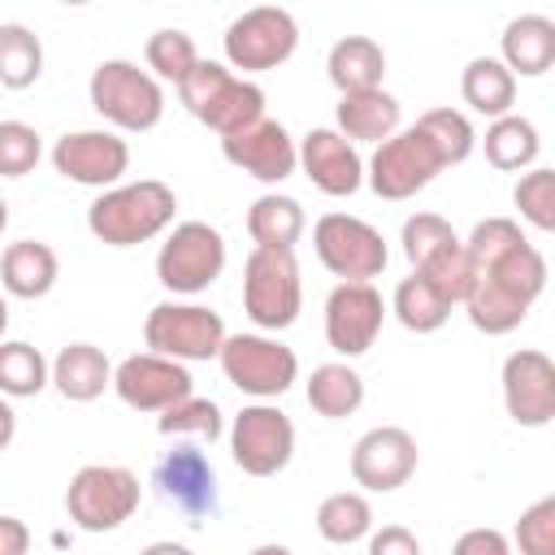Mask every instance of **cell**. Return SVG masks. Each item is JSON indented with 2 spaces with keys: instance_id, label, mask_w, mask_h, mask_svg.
<instances>
[{
  "instance_id": "32",
  "label": "cell",
  "mask_w": 555,
  "mask_h": 555,
  "mask_svg": "<svg viewBox=\"0 0 555 555\" xmlns=\"http://www.w3.org/2000/svg\"><path fill=\"white\" fill-rule=\"evenodd\" d=\"M451 308H455V304H451L429 278H421V273H408V278L395 286V299H390L395 321H399L403 330H412V334H434V330H442L447 317H451Z\"/></svg>"
},
{
  "instance_id": "19",
  "label": "cell",
  "mask_w": 555,
  "mask_h": 555,
  "mask_svg": "<svg viewBox=\"0 0 555 555\" xmlns=\"http://www.w3.org/2000/svg\"><path fill=\"white\" fill-rule=\"evenodd\" d=\"M503 408L525 429L555 421V360L546 351L520 347L503 360Z\"/></svg>"
},
{
  "instance_id": "46",
  "label": "cell",
  "mask_w": 555,
  "mask_h": 555,
  "mask_svg": "<svg viewBox=\"0 0 555 555\" xmlns=\"http://www.w3.org/2000/svg\"><path fill=\"white\" fill-rule=\"evenodd\" d=\"M139 555H195V551L182 546V542H147Z\"/></svg>"
},
{
  "instance_id": "29",
  "label": "cell",
  "mask_w": 555,
  "mask_h": 555,
  "mask_svg": "<svg viewBox=\"0 0 555 555\" xmlns=\"http://www.w3.org/2000/svg\"><path fill=\"white\" fill-rule=\"evenodd\" d=\"M460 95L473 113L481 117H507L516 104V78L507 74V65L499 56H473L460 74Z\"/></svg>"
},
{
  "instance_id": "18",
  "label": "cell",
  "mask_w": 555,
  "mask_h": 555,
  "mask_svg": "<svg viewBox=\"0 0 555 555\" xmlns=\"http://www.w3.org/2000/svg\"><path fill=\"white\" fill-rule=\"evenodd\" d=\"M416 464H421V451L403 425H373L351 447V477H356V486H364L373 494H390V490L408 486Z\"/></svg>"
},
{
  "instance_id": "35",
  "label": "cell",
  "mask_w": 555,
  "mask_h": 555,
  "mask_svg": "<svg viewBox=\"0 0 555 555\" xmlns=\"http://www.w3.org/2000/svg\"><path fill=\"white\" fill-rule=\"evenodd\" d=\"M52 382V364L39 347L13 338L0 343V399H35Z\"/></svg>"
},
{
  "instance_id": "8",
  "label": "cell",
  "mask_w": 555,
  "mask_h": 555,
  "mask_svg": "<svg viewBox=\"0 0 555 555\" xmlns=\"http://www.w3.org/2000/svg\"><path fill=\"white\" fill-rule=\"evenodd\" d=\"M217 360L225 382L251 395L256 403L282 399L299 377V356L269 334H225Z\"/></svg>"
},
{
  "instance_id": "47",
  "label": "cell",
  "mask_w": 555,
  "mask_h": 555,
  "mask_svg": "<svg viewBox=\"0 0 555 555\" xmlns=\"http://www.w3.org/2000/svg\"><path fill=\"white\" fill-rule=\"evenodd\" d=\"M251 555H295L291 546H282V542H264V546H256Z\"/></svg>"
},
{
  "instance_id": "25",
  "label": "cell",
  "mask_w": 555,
  "mask_h": 555,
  "mask_svg": "<svg viewBox=\"0 0 555 555\" xmlns=\"http://www.w3.org/2000/svg\"><path fill=\"white\" fill-rule=\"evenodd\" d=\"M56 273H61V260L39 238H17L0 256V286L13 299H43L56 286Z\"/></svg>"
},
{
  "instance_id": "10",
  "label": "cell",
  "mask_w": 555,
  "mask_h": 555,
  "mask_svg": "<svg viewBox=\"0 0 555 555\" xmlns=\"http://www.w3.org/2000/svg\"><path fill=\"white\" fill-rule=\"evenodd\" d=\"M312 251L343 282H373V278H382V269L390 260L382 230L369 225L364 217H351V212H325V217H317V225H312Z\"/></svg>"
},
{
  "instance_id": "31",
  "label": "cell",
  "mask_w": 555,
  "mask_h": 555,
  "mask_svg": "<svg viewBox=\"0 0 555 555\" xmlns=\"http://www.w3.org/2000/svg\"><path fill=\"white\" fill-rule=\"evenodd\" d=\"M486 160L503 173H520V169H533L538 152H542V139H538V126L520 113H507V117H494L486 126Z\"/></svg>"
},
{
  "instance_id": "4",
  "label": "cell",
  "mask_w": 555,
  "mask_h": 555,
  "mask_svg": "<svg viewBox=\"0 0 555 555\" xmlns=\"http://www.w3.org/2000/svg\"><path fill=\"white\" fill-rule=\"evenodd\" d=\"M87 95H91V108L108 126L130 130V134H143V130L160 126V117H165V91H160V82L147 69H139L134 61H126V56L100 61L91 69Z\"/></svg>"
},
{
  "instance_id": "39",
  "label": "cell",
  "mask_w": 555,
  "mask_h": 555,
  "mask_svg": "<svg viewBox=\"0 0 555 555\" xmlns=\"http://www.w3.org/2000/svg\"><path fill=\"white\" fill-rule=\"evenodd\" d=\"M512 204L533 230H555V169L533 165L529 173H520V182L512 186Z\"/></svg>"
},
{
  "instance_id": "6",
  "label": "cell",
  "mask_w": 555,
  "mask_h": 555,
  "mask_svg": "<svg viewBox=\"0 0 555 555\" xmlns=\"http://www.w3.org/2000/svg\"><path fill=\"white\" fill-rule=\"evenodd\" d=\"M304 308V282H299V260L295 251H264L251 247L243 260V312L260 330H286L299 321Z\"/></svg>"
},
{
  "instance_id": "20",
  "label": "cell",
  "mask_w": 555,
  "mask_h": 555,
  "mask_svg": "<svg viewBox=\"0 0 555 555\" xmlns=\"http://www.w3.org/2000/svg\"><path fill=\"white\" fill-rule=\"evenodd\" d=\"M221 156H225L234 169H243L247 178L269 182V186L286 182V178L299 169V147H295L291 130H286L282 121H273V117H260V121H251V126L225 134V139H221Z\"/></svg>"
},
{
  "instance_id": "15",
  "label": "cell",
  "mask_w": 555,
  "mask_h": 555,
  "mask_svg": "<svg viewBox=\"0 0 555 555\" xmlns=\"http://www.w3.org/2000/svg\"><path fill=\"white\" fill-rule=\"evenodd\" d=\"M386 312L390 308L373 282H338L325 299V343L343 360H356L377 343Z\"/></svg>"
},
{
  "instance_id": "40",
  "label": "cell",
  "mask_w": 555,
  "mask_h": 555,
  "mask_svg": "<svg viewBox=\"0 0 555 555\" xmlns=\"http://www.w3.org/2000/svg\"><path fill=\"white\" fill-rule=\"evenodd\" d=\"M43 156V139L26 121H0V178H26Z\"/></svg>"
},
{
  "instance_id": "27",
  "label": "cell",
  "mask_w": 555,
  "mask_h": 555,
  "mask_svg": "<svg viewBox=\"0 0 555 555\" xmlns=\"http://www.w3.org/2000/svg\"><path fill=\"white\" fill-rule=\"evenodd\" d=\"M325 74H330V82L338 87V95L373 91V87H382V78H386V52H382V43L369 39V35H347V39H338V43L330 48Z\"/></svg>"
},
{
  "instance_id": "34",
  "label": "cell",
  "mask_w": 555,
  "mask_h": 555,
  "mask_svg": "<svg viewBox=\"0 0 555 555\" xmlns=\"http://www.w3.org/2000/svg\"><path fill=\"white\" fill-rule=\"evenodd\" d=\"M317 533L334 546H351V542L369 538L373 533V503L360 490L325 494L317 507Z\"/></svg>"
},
{
  "instance_id": "14",
  "label": "cell",
  "mask_w": 555,
  "mask_h": 555,
  "mask_svg": "<svg viewBox=\"0 0 555 555\" xmlns=\"http://www.w3.org/2000/svg\"><path fill=\"white\" fill-rule=\"evenodd\" d=\"M230 455L247 477H273L295 455V425L278 403H247L230 425Z\"/></svg>"
},
{
  "instance_id": "24",
  "label": "cell",
  "mask_w": 555,
  "mask_h": 555,
  "mask_svg": "<svg viewBox=\"0 0 555 555\" xmlns=\"http://www.w3.org/2000/svg\"><path fill=\"white\" fill-rule=\"evenodd\" d=\"M399 100L386 91V87H373V91H351V95H338L334 104V130L347 139V143H386L395 130H399Z\"/></svg>"
},
{
  "instance_id": "12",
  "label": "cell",
  "mask_w": 555,
  "mask_h": 555,
  "mask_svg": "<svg viewBox=\"0 0 555 555\" xmlns=\"http://www.w3.org/2000/svg\"><path fill=\"white\" fill-rule=\"evenodd\" d=\"M143 343H147V351L169 356L178 364H186V360H217V351L225 343V321H221V312H212L204 304L165 299V304H156L147 312Z\"/></svg>"
},
{
  "instance_id": "13",
  "label": "cell",
  "mask_w": 555,
  "mask_h": 555,
  "mask_svg": "<svg viewBox=\"0 0 555 555\" xmlns=\"http://www.w3.org/2000/svg\"><path fill=\"white\" fill-rule=\"evenodd\" d=\"M442 156L434 152V143L408 126V130H395L386 143H377V152L369 156L364 165V182L373 186L377 199H412L416 191H425L438 173H442Z\"/></svg>"
},
{
  "instance_id": "33",
  "label": "cell",
  "mask_w": 555,
  "mask_h": 555,
  "mask_svg": "<svg viewBox=\"0 0 555 555\" xmlns=\"http://www.w3.org/2000/svg\"><path fill=\"white\" fill-rule=\"evenodd\" d=\"M43 74V43L26 22H0V87L26 91Z\"/></svg>"
},
{
  "instance_id": "23",
  "label": "cell",
  "mask_w": 555,
  "mask_h": 555,
  "mask_svg": "<svg viewBox=\"0 0 555 555\" xmlns=\"http://www.w3.org/2000/svg\"><path fill=\"white\" fill-rule=\"evenodd\" d=\"M499 61L507 65V74L516 78H542L555 65V22L542 13H520L503 26L499 35Z\"/></svg>"
},
{
  "instance_id": "37",
  "label": "cell",
  "mask_w": 555,
  "mask_h": 555,
  "mask_svg": "<svg viewBox=\"0 0 555 555\" xmlns=\"http://www.w3.org/2000/svg\"><path fill=\"white\" fill-rule=\"evenodd\" d=\"M143 61H147V74L156 82H182L195 65H199V52H195V39L178 26H165L156 35H147V48H143Z\"/></svg>"
},
{
  "instance_id": "36",
  "label": "cell",
  "mask_w": 555,
  "mask_h": 555,
  "mask_svg": "<svg viewBox=\"0 0 555 555\" xmlns=\"http://www.w3.org/2000/svg\"><path fill=\"white\" fill-rule=\"evenodd\" d=\"M416 130L434 143L442 165H464L473 156V147H477V130L460 108H425L416 117Z\"/></svg>"
},
{
  "instance_id": "5",
  "label": "cell",
  "mask_w": 555,
  "mask_h": 555,
  "mask_svg": "<svg viewBox=\"0 0 555 555\" xmlns=\"http://www.w3.org/2000/svg\"><path fill=\"white\" fill-rule=\"evenodd\" d=\"M143 486L121 464H82L65 486V512L82 533H113L139 512Z\"/></svg>"
},
{
  "instance_id": "48",
  "label": "cell",
  "mask_w": 555,
  "mask_h": 555,
  "mask_svg": "<svg viewBox=\"0 0 555 555\" xmlns=\"http://www.w3.org/2000/svg\"><path fill=\"white\" fill-rule=\"evenodd\" d=\"M4 330H9V299L0 295V338H4Z\"/></svg>"
},
{
  "instance_id": "21",
  "label": "cell",
  "mask_w": 555,
  "mask_h": 555,
  "mask_svg": "<svg viewBox=\"0 0 555 555\" xmlns=\"http://www.w3.org/2000/svg\"><path fill=\"white\" fill-rule=\"evenodd\" d=\"M152 486L169 507H178L191 520H204L217 512V473L199 447L182 442V447L165 451L156 473H152Z\"/></svg>"
},
{
  "instance_id": "42",
  "label": "cell",
  "mask_w": 555,
  "mask_h": 555,
  "mask_svg": "<svg viewBox=\"0 0 555 555\" xmlns=\"http://www.w3.org/2000/svg\"><path fill=\"white\" fill-rule=\"evenodd\" d=\"M451 555H512V542H507V533H499L490 525H477V529H464L455 538Z\"/></svg>"
},
{
  "instance_id": "28",
  "label": "cell",
  "mask_w": 555,
  "mask_h": 555,
  "mask_svg": "<svg viewBox=\"0 0 555 555\" xmlns=\"http://www.w3.org/2000/svg\"><path fill=\"white\" fill-rule=\"evenodd\" d=\"M304 225H308V217H304L299 199L295 195H282V191H264L247 208V234L264 251H295Z\"/></svg>"
},
{
  "instance_id": "16",
  "label": "cell",
  "mask_w": 555,
  "mask_h": 555,
  "mask_svg": "<svg viewBox=\"0 0 555 555\" xmlns=\"http://www.w3.org/2000/svg\"><path fill=\"white\" fill-rule=\"evenodd\" d=\"M113 390L126 408L160 416L165 408L195 395V382H191L186 364H178L169 356H156V351H134L121 364H113Z\"/></svg>"
},
{
  "instance_id": "17",
  "label": "cell",
  "mask_w": 555,
  "mask_h": 555,
  "mask_svg": "<svg viewBox=\"0 0 555 555\" xmlns=\"http://www.w3.org/2000/svg\"><path fill=\"white\" fill-rule=\"evenodd\" d=\"M52 165L65 182L108 191L130 169V147L113 130H74L52 143Z\"/></svg>"
},
{
  "instance_id": "7",
  "label": "cell",
  "mask_w": 555,
  "mask_h": 555,
  "mask_svg": "<svg viewBox=\"0 0 555 555\" xmlns=\"http://www.w3.org/2000/svg\"><path fill=\"white\" fill-rule=\"evenodd\" d=\"M399 243H403V256H408L412 273L429 278L451 304H464L468 282H473V269H468L464 243H460V234L451 230L447 217H438V212H412L403 221Z\"/></svg>"
},
{
  "instance_id": "41",
  "label": "cell",
  "mask_w": 555,
  "mask_h": 555,
  "mask_svg": "<svg viewBox=\"0 0 555 555\" xmlns=\"http://www.w3.org/2000/svg\"><path fill=\"white\" fill-rule=\"evenodd\" d=\"M512 542L520 555H555V494H542L520 512Z\"/></svg>"
},
{
  "instance_id": "38",
  "label": "cell",
  "mask_w": 555,
  "mask_h": 555,
  "mask_svg": "<svg viewBox=\"0 0 555 555\" xmlns=\"http://www.w3.org/2000/svg\"><path fill=\"white\" fill-rule=\"evenodd\" d=\"M156 429H160L165 438H182V434H191V438L217 442V438L225 434V421H221V408H217L212 399L186 395L182 403H173V408H165V412L156 416Z\"/></svg>"
},
{
  "instance_id": "2",
  "label": "cell",
  "mask_w": 555,
  "mask_h": 555,
  "mask_svg": "<svg viewBox=\"0 0 555 555\" xmlns=\"http://www.w3.org/2000/svg\"><path fill=\"white\" fill-rule=\"evenodd\" d=\"M173 212H178V195L160 178H139L100 191L87 208V230L104 247H139L165 234L173 225Z\"/></svg>"
},
{
  "instance_id": "26",
  "label": "cell",
  "mask_w": 555,
  "mask_h": 555,
  "mask_svg": "<svg viewBox=\"0 0 555 555\" xmlns=\"http://www.w3.org/2000/svg\"><path fill=\"white\" fill-rule=\"evenodd\" d=\"M52 386L69 403H91L113 386V364L95 343H69L52 360Z\"/></svg>"
},
{
  "instance_id": "49",
  "label": "cell",
  "mask_w": 555,
  "mask_h": 555,
  "mask_svg": "<svg viewBox=\"0 0 555 555\" xmlns=\"http://www.w3.org/2000/svg\"><path fill=\"white\" fill-rule=\"evenodd\" d=\"M4 225H9V204H4V195H0V234H4Z\"/></svg>"
},
{
  "instance_id": "3",
  "label": "cell",
  "mask_w": 555,
  "mask_h": 555,
  "mask_svg": "<svg viewBox=\"0 0 555 555\" xmlns=\"http://www.w3.org/2000/svg\"><path fill=\"white\" fill-rule=\"evenodd\" d=\"M178 100H182V108H186L195 121H204V126L217 130L221 139L264 117V91H260L251 78H238L230 65L204 61V56H199V65L178 82Z\"/></svg>"
},
{
  "instance_id": "44",
  "label": "cell",
  "mask_w": 555,
  "mask_h": 555,
  "mask_svg": "<svg viewBox=\"0 0 555 555\" xmlns=\"http://www.w3.org/2000/svg\"><path fill=\"white\" fill-rule=\"evenodd\" d=\"M30 551V529L17 516H0V555H26Z\"/></svg>"
},
{
  "instance_id": "11",
  "label": "cell",
  "mask_w": 555,
  "mask_h": 555,
  "mask_svg": "<svg viewBox=\"0 0 555 555\" xmlns=\"http://www.w3.org/2000/svg\"><path fill=\"white\" fill-rule=\"evenodd\" d=\"M221 48H225V61L230 69H243V74H264V69H278L295 56L299 48V26L286 9L278 4H256L247 13H238L225 35H221Z\"/></svg>"
},
{
  "instance_id": "30",
  "label": "cell",
  "mask_w": 555,
  "mask_h": 555,
  "mask_svg": "<svg viewBox=\"0 0 555 555\" xmlns=\"http://www.w3.org/2000/svg\"><path fill=\"white\" fill-rule=\"evenodd\" d=\"M308 408L325 421H343L351 416L360 403H364V377L347 364V360H330V364H317L312 377H308Z\"/></svg>"
},
{
  "instance_id": "43",
  "label": "cell",
  "mask_w": 555,
  "mask_h": 555,
  "mask_svg": "<svg viewBox=\"0 0 555 555\" xmlns=\"http://www.w3.org/2000/svg\"><path fill=\"white\" fill-rule=\"evenodd\" d=\"M369 555H421V542L408 525H382L369 533Z\"/></svg>"
},
{
  "instance_id": "22",
  "label": "cell",
  "mask_w": 555,
  "mask_h": 555,
  "mask_svg": "<svg viewBox=\"0 0 555 555\" xmlns=\"http://www.w3.org/2000/svg\"><path fill=\"white\" fill-rule=\"evenodd\" d=\"M295 147H299V169H304V178H308L321 195L343 199V195H356V191L364 186V160H360L356 143H347L334 126L308 130Z\"/></svg>"
},
{
  "instance_id": "1",
  "label": "cell",
  "mask_w": 555,
  "mask_h": 555,
  "mask_svg": "<svg viewBox=\"0 0 555 555\" xmlns=\"http://www.w3.org/2000/svg\"><path fill=\"white\" fill-rule=\"evenodd\" d=\"M460 243H464V256L473 269V282L464 295V312H468L473 330H481L490 338L512 334L529 317L533 299L546 291L542 251L525 238V230L512 217H486Z\"/></svg>"
},
{
  "instance_id": "9",
  "label": "cell",
  "mask_w": 555,
  "mask_h": 555,
  "mask_svg": "<svg viewBox=\"0 0 555 555\" xmlns=\"http://www.w3.org/2000/svg\"><path fill=\"white\" fill-rule=\"evenodd\" d=\"M225 269V238L208 221H178L156 251V282L169 295H199Z\"/></svg>"
},
{
  "instance_id": "45",
  "label": "cell",
  "mask_w": 555,
  "mask_h": 555,
  "mask_svg": "<svg viewBox=\"0 0 555 555\" xmlns=\"http://www.w3.org/2000/svg\"><path fill=\"white\" fill-rule=\"evenodd\" d=\"M13 434H17V412L9 408V399H0V451L13 442Z\"/></svg>"
}]
</instances>
